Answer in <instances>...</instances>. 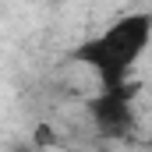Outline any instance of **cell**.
I'll list each match as a JSON object with an SVG mask.
<instances>
[{"label":"cell","instance_id":"obj_2","mask_svg":"<svg viewBox=\"0 0 152 152\" xmlns=\"http://www.w3.org/2000/svg\"><path fill=\"white\" fill-rule=\"evenodd\" d=\"M131 99H134V81H131V85H120V88H99V96L88 99V113H92V120H96L103 131L124 134V131L134 124V106H131Z\"/></svg>","mask_w":152,"mask_h":152},{"label":"cell","instance_id":"obj_1","mask_svg":"<svg viewBox=\"0 0 152 152\" xmlns=\"http://www.w3.org/2000/svg\"><path fill=\"white\" fill-rule=\"evenodd\" d=\"M149 39H152L149 11H134V14L117 18L113 25H106L99 36L75 46L71 60L85 64L96 75L99 88H120V85H131V67L145 53Z\"/></svg>","mask_w":152,"mask_h":152}]
</instances>
